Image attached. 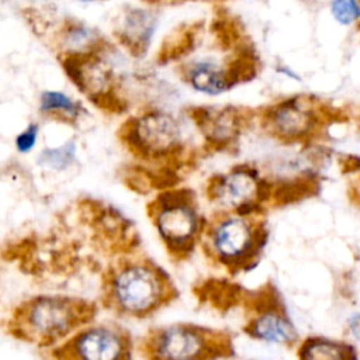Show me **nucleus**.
<instances>
[{"label":"nucleus","instance_id":"1","mask_svg":"<svg viewBox=\"0 0 360 360\" xmlns=\"http://www.w3.org/2000/svg\"><path fill=\"white\" fill-rule=\"evenodd\" d=\"M173 292L170 280L162 269L148 260H136L112 270L107 295L115 311L145 316L165 305Z\"/></svg>","mask_w":360,"mask_h":360},{"label":"nucleus","instance_id":"2","mask_svg":"<svg viewBox=\"0 0 360 360\" xmlns=\"http://www.w3.org/2000/svg\"><path fill=\"white\" fill-rule=\"evenodd\" d=\"M90 307L65 297H39L25 304L17 315L24 336L39 343H53L80 328L90 315Z\"/></svg>","mask_w":360,"mask_h":360},{"label":"nucleus","instance_id":"3","mask_svg":"<svg viewBox=\"0 0 360 360\" xmlns=\"http://www.w3.org/2000/svg\"><path fill=\"white\" fill-rule=\"evenodd\" d=\"M148 211L173 255L184 256L193 250L201 232V219L195 212L191 190H167L149 204Z\"/></svg>","mask_w":360,"mask_h":360},{"label":"nucleus","instance_id":"4","mask_svg":"<svg viewBox=\"0 0 360 360\" xmlns=\"http://www.w3.org/2000/svg\"><path fill=\"white\" fill-rule=\"evenodd\" d=\"M127 148L139 158H163L179 155L180 129L176 120L165 112L153 111L141 118H129L118 132Z\"/></svg>","mask_w":360,"mask_h":360},{"label":"nucleus","instance_id":"5","mask_svg":"<svg viewBox=\"0 0 360 360\" xmlns=\"http://www.w3.org/2000/svg\"><path fill=\"white\" fill-rule=\"evenodd\" d=\"M222 336L193 325H173L159 329L148 339L152 360H211L219 356Z\"/></svg>","mask_w":360,"mask_h":360},{"label":"nucleus","instance_id":"6","mask_svg":"<svg viewBox=\"0 0 360 360\" xmlns=\"http://www.w3.org/2000/svg\"><path fill=\"white\" fill-rule=\"evenodd\" d=\"M267 232L263 225L253 224L246 217H226L210 232L212 256L228 267L248 264L264 246Z\"/></svg>","mask_w":360,"mask_h":360},{"label":"nucleus","instance_id":"7","mask_svg":"<svg viewBox=\"0 0 360 360\" xmlns=\"http://www.w3.org/2000/svg\"><path fill=\"white\" fill-rule=\"evenodd\" d=\"M131 342L117 326H87L60 350V360H128Z\"/></svg>","mask_w":360,"mask_h":360},{"label":"nucleus","instance_id":"8","mask_svg":"<svg viewBox=\"0 0 360 360\" xmlns=\"http://www.w3.org/2000/svg\"><path fill=\"white\" fill-rule=\"evenodd\" d=\"M315 112L301 96L271 105L263 115V127L281 141L302 139L315 129Z\"/></svg>","mask_w":360,"mask_h":360},{"label":"nucleus","instance_id":"9","mask_svg":"<svg viewBox=\"0 0 360 360\" xmlns=\"http://www.w3.org/2000/svg\"><path fill=\"white\" fill-rule=\"evenodd\" d=\"M248 110L225 107L221 110L210 107H194L188 114L200 131L205 135L208 145L224 148L236 141L243 125L250 120Z\"/></svg>","mask_w":360,"mask_h":360},{"label":"nucleus","instance_id":"10","mask_svg":"<svg viewBox=\"0 0 360 360\" xmlns=\"http://www.w3.org/2000/svg\"><path fill=\"white\" fill-rule=\"evenodd\" d=\"M257 170L249 165L233 167L228 176H212L207 186V194L214 201H221L233 211L248 202H257L255 198Z\"/></svg>","mask_w":360,"mask_h":360},{"label":"nucleus","instance_id":"11","mask_svg":"<svg viewBox=\"0 0 360 360\" xmlns=\"http://www.w3.org/2000/svg\"><path fill=\"white\" fill-rule=\"evenodd\" d=\"M156 25L155 17L142 8H129L124 14L122 25L118 31L121 44L135 56H141L149 46Z\"/></svg>","mask_w":360,"mask_h":360},{"label":"nucleus","instance_id":"12","mask_svg":"<svg viewBox=\"0 0 360 360\" xmlns=\"http://www.w3.org/2000/svg\"><path fill=\"white\" fill-rule=\"evenodd\" d=\"M248 333L259 340L278 345H288L297 338L291 321L276 308H267L253 316L248 323Z\"/></svg>","mask_w":360,"mask_h":360},{"label":"nucleus","instance_id":"13","mask_svg":"<svg viewBox=\"0 0 360 360\" xmlns=\"http://www.w3.org/2000/svg\"><path fill=\"white\" fill-rule=\"evenodd\" d=\"M202 22H190L177 27L170 35L165 38L160 45L159 53L156 55V60L159 63H167L172 60H177L184 55L190 53L197 44L198 34L201 32Z\"/></svg>","mask_w":360,"mask_h":360},{"label":"nucleus","instance_id":"14","mask_svg":"<svg viewBox=\"0 0 360 360\" xmlns=\"http://www.w3.org/2000/svg\"><path fill=\"white\" fill-rule=\"evenodd\" d=\"M300 360H357V353L349 343L328 338H308L298 350Z\"/></svg>","mask_w":360,"mask_h":360},{"label":"nucleus","instance_id":"15","mask_svg":"<svg viewBox=\"0 0 360 360\" xmlns=\"http://www.w3.org/2000/svg\"><path fill=\"white\" fill-rule=\"evenodd\" d=\"M318 188L319 180L315 173L309 172L291 180H283L281 183H278L273 188L270 198H273V202L276 205H287L316 194Z\"/></svg>","mask_w":360,"mask_h":360},{"label":"nucleus","instance_id":"16","mask_svg":"<svg viewBox=\"0 0 360 360\" xmlns=\"http://www.w3.org/2000/svg\"><path fill=\"white\" fill-rule=\"evenodd\" d=\"M188 82L195 90L207 94H219L229 89L224 69L211 62L193 65L188 70Z\"/></svg>","mask_w":360,"mask_h":360},{"label":"nucleus","instance_id":"17","mask_svg":"<svg viewBox=\"0 0 360 360\" xmlns=\"http://www.w3.org/2000/svg\"><path fill=\"white\" fill-rule=\"evenodd\" d=\"M259 58L252 48H243L239 51L238 56L229 62L226 69H224L229 89L245 82H250L257 75Z\"/></svg>","mask_w":360,"mask_h":360},{"label":"nucleus","instance_id":"18","mask_svg":"<svg viewBox=\"0 0 360 360\" xmlns=\"http://www.w3.org/2000/svg\"><path fill=\"white\" fill-rule=\"evenodd\" d=\"M212 34L215 35L219 48L229 49L240 41L243 31L238 22V18L222 11V14L218 13L212 21Z\"/></svg>","mask_w":360,"mask_h":360},{"label":"nucleus","instance_id":"19","mask_svg":"<svg viewBox=\"0 0 360 360\" xmlns=\"http://www.w3.org/2000/svg\"><path fill=\"white\" fill-rule=\"evenodd\" d=\"M76 156V145L73 141L66 142L59 148L44 149L38 156V163L41 166L53 169V170H63L72 165Z\"/></svg>","mask_w":360,"mask_h":360},{"label":"nucleus","instance_id":"20","mask_svg":"<svg viewBox=\"0 0 360 360\" xmlns=\"http://www.w3.org/2000/svg\"><path fill=\"white\" fill-rule=\"evenodd\" d=\"M79 105L60 91H44L41 96V111L65 114L70 118H76L79 114Z\"/></svg>","mask_w":360,"mask_h":360},{"label":"nucleus","instance_id":"21","mask_svg":"<svg viewBox=\"0 0 360 360\" xmlns=\"http://www.w3.org/2000/svg\"><path fill=\"white\" fill-rule=\"evenodd\" d=\"M91 103L111 114H121L127 110V103L124 98H121L112 89H107L103 91H98L89 97Z\"/></svg>","mask_w":360,"mask_h":360},{"label":"nucleus","instance_id":"22","mask_svg":"<svg viewBox=\"0 0 360 360\" xmlns=\"http://www.w3.org/2000/svg\"><path fill=\"white\" fill-rule=\"evenodd\" d=\"M332 15L340 24H352L360 15L357 0H332L330 3Z\"/></svg>","mask_w":360,"mask_h":360},{"label":"nucleus","instance_id":"23","mask_svg":"<svg viewBox=\"0 0 360 360\" xmlns=\"http://www.w3.org/2000/svg\"><path fill=\"white\" fill-rule=\"evenodd\" d=\"M38 136V125L37 124H31L28 125L17 138H15V148L18 149V152L21 153H27L30 152L37 141Z\"/></svg>","mask_w":360,"mask_h":360},{"label":"nucleus","instance_id":"24","mask_svg":"<svg viewBox=\"0 0 360 360\" xmlns=\"http://www.w3.org/2000/svg\"><path fill=\"white\" fill-rule=\"evenodd\" d=\"M359 158L354 155H347L340 160L342 172L343 173H354L359 170Z\"/></svg>","mask_w":360,"mask_h":360},{"label":"nucleus","instance_id":"25","mask_svg":"<svg viewBox=\"0 0 360 360\" xmlns=\"http://www.w3.org/2000/svg\"><path fill=\"white\" fill-rule=\"evenodd\" d=\"M277 70H278V72H284V73H285V75H287V76H290V77H294V79H298V76H297V75H295V73H294V72H291V70H290V69H285V68H283V66H281V68H278V69H277Z\"/></svg>","mask_w":360,"mask_h":360}]
</instances>
